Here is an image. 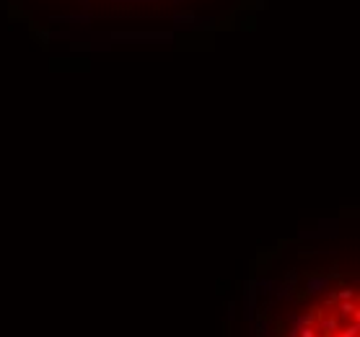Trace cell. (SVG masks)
Returning <instances> with one entry per match:
<instances>
[{
    "instance_id": "obj_1",
    "label": "cell",
    "mask_w": 360,
    "mask_h": 337,
    "mask_svg": "<svg viewBox=\"0 0 360 337\" xmlns=\"http://www.w3.org/2000/svg\"><path fill=\"white\" fill-rule=\"evenodd\" d=\"M293 337H358V293L340 288L306 311Z\"/></svg>"
}]
</instances>
